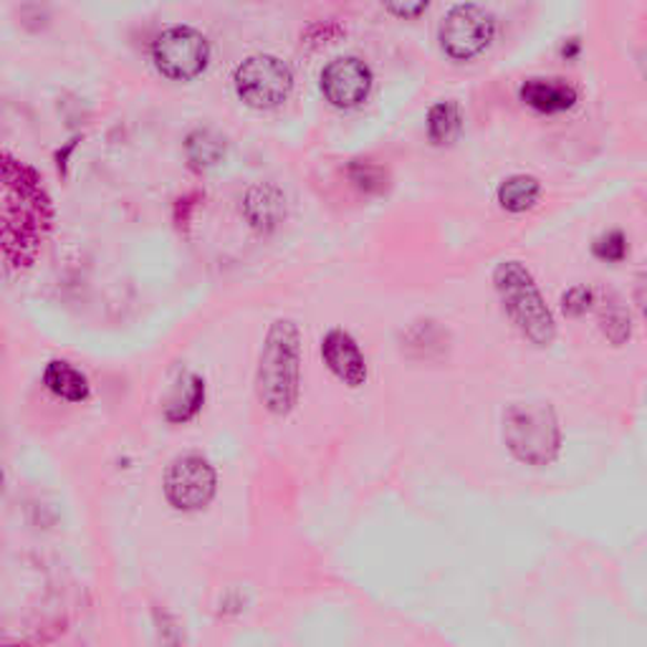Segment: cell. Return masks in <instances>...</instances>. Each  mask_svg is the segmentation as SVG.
<instances>
[{"mask_svg":"<svg viewBox=\"0 0 647 647\" xmlns=\"http://www.w3.org/2000/svg\"><path fill=\"white\" fill-rule=\"evenodd\" d=\"M427 0H415V3H388L384 11L397 15V19H417L420 13L427 11Z\"/></svg>","mask_w":647,"mask_h":647,"instance_id":"cell-24","label":"cell"},{"mask_svg":"<svg viewBox=\"0 0 647 647\" xmlns=\"http://www.w3.org/2000/svg\"><path fill=\"white\" fill-rule=\"evenodd\" d=\"M43 384H46L49 392H54L56 397L66 402H84L92 395L86 374L82 370H76V367L66 360H51L46 364V370H43Z\"/></svg>","mask_w":647,"mask_h":647,"instance_id":"cell-16","label":"cell"},{"mask_svg":"<svg viewBox=\"0 0 647 647\" xmlns=\"http://www.w3.org/2000/svg\"><path fill=\"white\" fill-rule=\"evenodd\" d=\"M519 99L541 115H562L580 102V92L566 78L531 76L519 86Z\"/></svg>","mask_w":647,"mask_h":647,"instance_id":"cell-11","label":"cell"},{"mask_svg":"<svg viewBox=\"0 0 647 647\" xmlns=\"http://www.w3.org/2000/svg\"><path fill=\"white\" fill-rule=\"evenodd\" d=\"M198 200H200V192H190V195L178 198V203H174V223H178V229H188L190 213L192 208L198 205Z\"/></svg>","mask_w":647,"mask_h":647,"instance_id":"cell-23","label":"cell"},{"mask_svg":"<svg viewBox=\"0 0 647 647\" xmlns=\"http://www.w3.org/2000/svg\"><path fill=\"white\" fill-rule=\"evenodd\" d=\"M592 306H597V291L587 284H576L562 294V311L566 317L580 319L592 309Z\"/></svg>","mask_w":647,"mask_h":647,"instance_id":"cell-22","label":"cell"},{"mask_svg":"<svg viewBox=\"0 0 647 647\" xmlns=\"http://www.w3.org/2000/svg\"><path fill=\"white\" fill-rule=\"evenodd\" d=\"M256 392L271 415L286 417L301 395V329L288 317L271 321L258 354Z\"/></svg>","mask_w":647,"mask_h":647,"instance_id":"cell-2","label":"cell"},{"mask_svg":"<svg viewBox=\"0 0 647 647\" xmlns=\"http://www.w3.org/2000/svg\"><path fill=\"white\" fill-rule=\"evenodd\" d=\"M243 215L261 233H271L286 218V195L276 182H256L243 195Z\"/></svg>","mask_w":647,"mask_h":647,"instance_id":"cell-12","label":"cell"},{"mask_svg":"<svg viewBox=\"0 0 647 647\" xmlns=\"http://www.w3.org/2000/svg\"><path fill=\"white\" fill-rule=\"evenodd\" d=\"M580 51H582V41L580 39H566L562 43V56L566 61H574L576 56H580Z\"/></svg>","mask_w":647,"mask_h":647,"instance_id":"cell-26","label":"cell"},{"mask_svg":"<svg viewBox=\"0 0 647 647\" xmlns=\"http://www.w3.org/2000/svg\"><path fill=\"white\" fill-rule=\"evenodd\" d=\"M152 61L162 76L172 82H190L208 68L210 41L195 25H168L152 41Z\"/></svg>","mask_w":647,"mask_h":647,"instance_id":"cell-6","label":"cell"},{"mask_svg":"<svg viewBox=\"0 0 647 647\" xmlns=\"http://www.w3.org/2000/svg\"><path fill=\"white\" fill-rule=\"evenodd\" d=\"M402 352L413 360H441V357L448 354L450 347V335L445 331L438 321L433 319H420L402 331Z\"/></svg>","mask_w":647,"mask_h":647,"instance_id":"cell-14","label":"cell"},{"mask_svg":"<svg viewBox=\"0 0 647 647\" xmlns=\"http://www.w3.org/2000/svg\"><path fill=\"white\" fill-rule=\"evenodd\" d=\"M637 66H640V72L647 82V51H640V54H637Z\"/></svg>","mask_w":647,"mask_h":647,"instance_id":"cell-27","label":"cell"},{"mask_svg":"<svg viewBox=\"0 0 647 647\" xmlns=\"http://www.w3.org/2000/svg\"><path fill=\"white\" fill-rule=\"evenodd\" d=\"M321 360L329 367L339 382L347 388H362L370 378V367H367V357L357 339L344 329H329L321 339Z\"/></svg>","mask_w":647,"mask_h":647,"instance_id":"cell-10","label":"cell"},{"mask_svg":"<svg viewBox=\"0 0 647 647\" xmlns=\"http://www.w3.org/2000/svg\"><path fill=\"white\" fill-rule=\"evenodd\" d=\"M635 304L647 321V266L637 271L635 276Z\"/></svg>","mask_w":647,"mask_h":647,"instance_id":"cell-25","label":"cell"},{"mask_svg":"<svg viewBox=\"0 0 647 647\" xmlns=\"http://www.w3.org/2000/svg\"><path fill=\"white\" fill-rule=\"evenodd\" d=\"M501 438L513 460L529 468H547L562 456V420L552 402H511L501 417Z\"/></svg>","mask_w":647,"mask_h":647,"instance_id":"cell-3","label":"cell"},{"mask_svg":"<svg viewBox=\"0 0 647 647\" xmlns=\"http://www.w3.org/2000/svg\"><path fill=\"white\" fill-rule=\"evenodd\" d=\"M225 152H229V142L225 135L218 132L215 127H195L185 137V157L192 170L203 172L215 168L218 162H223Z\"/></svg>","mask_w":647,"mask_h":647,"instance_id":"cell-17","label":"cell"},{"mask_svg":"<svg viewBox=\"0 0 647 647\" xmlns=\"http://www.w3.org/2000/svg\"><path fill=\"white\" fill-rule=\"evenodd\" d=\"M463 132V112L460 104L453 99L435 102L427 112V137L433 145L456 142Z\"/></svg>","mask_w":647,"mask_h":647,"instance_id":"cell-19","label":"cell"},{"mask_svg":"<svg viewBox=\"0 0 647 647\" xmlns=\"http://www.w3.org/2000/svg\"><path fill=\"white\" fill-rule=\"evenodd\" d=\"M235 94L253 109H274L294 89V68L282 56L253 54L235 66Z\"/></svg>","mask_w":647,"mask_h":647,"instance_id":"cell-5","label":"cell"},{"mask_svg":"<svg viewBox=\"0 0 647 647\" xmlns=\"http://www.w3.org/2000/svg\"><path fill=\"white\" fill-rule=\"evenodd\" d=\"M321 92L337 109H354L367 102L372 92L374 74L360 56H337L321 68Z\"/></svg>","mask_w":647,"mask_h":647,"instance_id":"cell-9","label":"cell"},{"mask_svg":"<svg viewBox=\"0 0 647 647\" xmlns=\"http://www.w3.org/2000/svg\"><path fill=\"white\" fill-rule=\"evenodd\" d=\"M205 405V380L195 372L180 374L178 382L172 384L165 400L162 415L172 425H185L192 417H198Z\"/></svg>","mask_w":647,"mask_h":647,"instance_id":"cell-13","label":"cell"},{"mask_svg":"<svg viewBox=\"0 0 647 647\" xmlns=\"http://www.w3.org/2000/svg\"><path fill=\"white\" fill-rule=\"evenodd\" d=\"M3 264L6 274H23L36 264L54 225V205L36 168L3 150Z\"/></svg>","mask_w":647,"mask_h":647,"instance_id":"cell-1","label":"cell"},{"mask_svg":"<svg viewBox=\"0 0 647 647\" xmlns=\"http://www.w3.org/2000/svg\"><path fill=\"white\" fill-rule=\"evenodd\" d=\"M494 288L506 317L533 347H549L556 339L554 311L547 306L541 288L521 261H501L494 268Z\"/></svg>","mask_w":647,"mask_h":647,"instance_id":"cell-4","label":"cell"},{"mask_svg":"<svg viewBox=\"0 0 647 647\" xmlns=\"http://www.w3.org/2000/svg\"><path fill=\"white\" fill-rule=\"evenodd\" d=\"M496 36V15L478 3H458L443 15L438 41L445 56L470 61L484 54Z\"/></svg>","mask_w":647,"mask_h":647,"instance_id":"cell-7","label":"cell"},{"mask_svg":"<svg viewBox=\"0 0 647 647\" xmlns=\"http://www.w3.org/2000/svg\"><path fill=\"white\" fill-rule=\"evenodd\" d=\"M162 491L174 511H203L218 494V474L200 453H182L162 478Z\"/></svg>","mask_w":647,"mask_h":647,"instance_id":"cell-8","label":"cell"},{"mask_svg":"<svg viewBox=\"0 0 647 647\" xmlns=\"http://www.w3.org/2000/svg\"><path fill=\"white\" fill-rule=\"evenodd\" d=\"M347 178L364 195H380L390 185V172L372 160H352L347 165Z\"/></svg>","mask_w":647,"mask_h":647,"instance_id":"cell-20","label":"cell"},{"mask_svg":"<svg viewBox=\"0 0 647 647\" xmlns=\"http://www.w3.org/2000/svg\"><path fill=\"white\" fill-rule=\"evenodd\" d=\"M592 253H594V258L605 261V264H623L629 253L627 235L619 229L600 233L592 243Z\"/></svg>","mask_w":647,"mask_h":647,"instance_id":"cell-21","label":"cell"},{"mask_svg":"<svg viewBox=\"0 0 647 647\" xmlns=\"http://www.w3.org/2000/svg\"><path fill=\"white\" fill-rule=\"evenodd\" d=\"M541 198V182L539 178L527 172H516L509 174V178L501 180V185L496 190V200L498 205L509 213H527L533 205L539 203Z\"/></svg>","mask_w":647,"mask_h":647,"instance_id":"cell-18","label":"cell"},{"mask_svg":"<svg viewBox=\"0 0 647 647\" xmlns=\"http://www.w3.org/2000/svg\"><path fill=\"white\" fill-rule=\"evenodd\" d=\"M597 324L602 337L607 339L612 347H625L633 339V314H629L627 304L619 299L615 291L597 294Z\"/></svg>","mask_w":647,"mask_h":647,"instance_id":"cell-15","label":"cell"}]
</instances>
